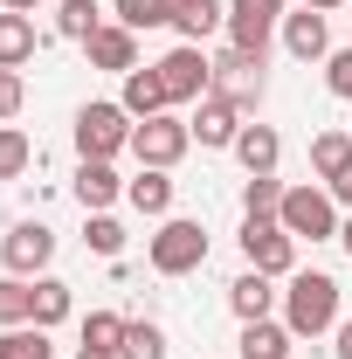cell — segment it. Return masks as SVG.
<instances>
[{
    "mask_svg": "<svg viewBox=\"0 0 352 359\" xmlns=\"http://www.w3.org/2000/svg\"><path fill=\"white\" fill-rule=\"evenodd\" d=\"M283 283H290V290H283V325H290L297 339L339 332V276H325V269H290Z\"/></svg>",
    "mask_w": 352,
    "mask_h": 359,
    "instance_id": "1",
    "label": "cell"
},
{
    "mask_svg": "<svg viewBox=\"0 0 352 359\" xmlns=\"http://www.w3.org/2000/svg\"><path fill=\"white\" fill-rule=\"evenodd\" d=\"M145 263L159 269V276H194V269L208 263V228L194 222V215H166L159 235L145 242Z\"/></svg>",
    "mask_w": 352,
    "mask_h": 359,
    "instance_id": "2",
    "label": "cell"
},
{
    "mask_svg": "<svg viewBox=\"0 0 352 359\" xmlns=\"http://www.w3.org/2000/svg\"><path fill=\"white\" fill-rule=\"evenodd\" d=\"M276 222L290 228L297 242H339V222H346V215H339V201H332L325 187H311V180H304V187H283Z\"/></svg>",
    "mask_w": 352,
    "mask_h": 359,
    "instance_id": "3",
    "label": "cell"
},
{
    "mask_svg": "<svg viewBox=\"0 0 352 359\" xmlns=\"http://www.w3.org/2000/svg\"><path fill=\"white\" fill-rule=\"evenodd\" d=\"M152 69H159V83H166V97H173V111L180 104H201V97L215 90V55H208L201 42H173Z\"/></svg>",
    "mask_w": 352,
    "mask_h": 359,
    "instance_id": "4",
    "label": "cell"
},
{
    "mask_svg": "<svg viewBox=\"0 0 352 359\" xmlns=\"http://www.w3.org/2000/svg\"><path fill=\"white\" fill-rule=\"evenodd\" d=\"M187 152H194V125H187L180 111H159V118L132 125V159H138V166H159V173H173Z\"/></svg>",
    "mask_w": 352,
    "mask_h": 359,
    "instance_id": "5",
    "label": "cell"
},
{
    "mask_svg": "<svg viewBox=\"0 0 352 359\" xmlns=\"http://www.w3.org/2000/svg\"><path fill=\"white\" fill-rule=\"evenodd\" d=\"M132 111L125 104H83L76 111V152L83 159H118V152H132Z\"/></svg>",
    "mask_w": 352,
    "mask_h": 359,
    "instance_id": "6",
    "label": "cell"
},
{
    "mask_svg": "<svg viewBox=\"0 0 352 359\" xmlns=\"http://www.w3.org/2000/svg\"><path fill=\"white\" fill-rule=\"evenodd\" d=\"M242 256H249V269H263V276H290L297 269V235L276 222V215H242Z\"/></svg>",
    "mask_w": 352,
    "mask_h": 359,
    "instance_id": "7",
    "label": "cell"
},
{
    "mask_svg": "<svg viewBox=\"0 0 352 359\" xmlns=\"http://www.w3.org/2000/svg\"><path fill=\"white\" fill-rule=\"evenodd\" d=\"M215 97H228L242 118H256V111H263V55L221 48L215 55Z\"/></svg>",
    "mask_w": 352,
    "mask_h": 359,
    "instance_id": "8",
    "label": "cell"
},
{
    "mask_svg": "<svg viewBox=\"0 0 352 359\" xmlns=\"http://www.w3.org/2000/svg\"><path fill=\"white\" fill-rule=\"evenodd\" d=\"M0 263H7V276H48V263H55L48 222H14L0 235Z\"/></svg>",
    "mask_w": 352,
    "mask_h": 359,
    "instance_id": "9",
    "label": "cell"
},
{
    "mask_svg": "<svg viewBox=\"0 0 352 359\" xmlns=\"http://www.w3.org/2000/svg\"><path fill=\"white\" fill-rule=\"evenodd\" d=\"M283 48H290V62H325V55H332V14L290 7V14H283Z\"/></svg>",
    "mask_w": 352,
    "mask_h": 359,
    "instance_id": "10",
    "label": "cell"
},
{
    "mask_svg": "<svg viewBox=\"0 0 352 359\" xmlns=\"http://www.w3.org/2000/svg\"><path fill=\"white\" fill-rule=\"evenodd\" d=\"M187 125H194V145H208V152H228V145L242 138V125H249V118H242L228 97H215V90H208V97L194 104V118H187Z\"/></svg>",
    "mask_w": 352,
    "mask_h": 359,
    "instance_id": "11",
    "label": "cell"
},
{
    "mask_svg": "<svg viewBox=\"0 0 352 359\" xmlns=\"http://www.w3.org/2000/svg\"><path fill=\"white\" fill-rule=\"evenodd\" d=\"M125 187H132V180H118L111 159H83L76 180H69V194H76V208H83V215H111V201H125Z\"/></svg>",
    "mask_w": 352,
    "mask_h": 359,
    "instance_id": "12",
    "label": "cell"
},
{
    "mask_svg": "<svg viewBox=\"0 0 352 359\" xmlns=\"http://www.w3.org/2000/svg\"><path fill=\"white\" fill-rule=\"evenodd\" d=\"M83 55H90V69H111V76H132L138 69V35L125 28V21H104L97 35L83 42Z\"/></svg>",
    "mask_w": 352,
    "mask_h": 359,
    "instance_id": "13",
    "label": "cell"
},
{
    "mask_svg": "<svg viewBox=\"0 0 352 359\" xmlns=\"http://www.w3.org/2000/svg\"><path fill=\"white\" fill-rule=\"evenodd\" d=\"M283 21L263 14V7H249V0H228V48H242V55H263L269 62V35H276Z\"/></svg>",
    "mask_w": 352,
    "mask_h": 359,
    "instance_id": "14",
    "label": "cell"
},
{
    "mask_svg": "<svg viewBox=\"0 0 352 359\" xmlns=\"http://www.w3.org/2000/svg\"><path fill=\"white\" fill-rule=\"evenodd\" d=\"M228 152L242 159V173H249V180H256V173H276V166H283V132L256 118V125H242V138H235Z\"/></svg>",
    "mask_w": 352,
    "mask_h": 359,
    "instance_id": "15",
    "label": "cell"
},
{
    "mask_svg": "<svg viewBox=\"0 0 352 359\" xmlns=\"http://www.w3.org/2000/svg\"><path fill=\"white\" fill-rule=\"evenodd\" d=\"M276 297H283V290H276V276H263V269H242V276L228 283V311L242 318V325L269 318V311H276Z\"/></svg>",
    "mask_w": 352,
    "mask_h": 359,
    "instance_id": "16",
    "label": "cell"
},
{
    "mask_svg": "<svg viewBox=\"0 0 352 359\" xmlns=\"http://www.w3.org/2000/svg\"><path fill=\"white\" fill-rule=\"evenodd\" d=\"M118 104L132 111L138 125H145V118H159V111H173V97H166V83H159V69H152V62L125 76V90H118Z\"/></svg>",
    "mask_w": 352,
    "mask_h": 359,
    "instance_id": "17",
    "label": "cell"
},
{
    "mask_svg": "<svg viewBox=\"0 0 352 359\" xmlns=\"http://www.w3.org/2000/svg\"><path fill=\"white\" fill-rule=\"evenodd\" d=\"M297 353V332L283 325V318H256V325H242V353L235 359H290Z\"/></svg>",
    "mask_w": 352,
    "mask_h": 359,
    "instance_id": "18",
    "label": "cell"
},
{
    "mask_svg": "<svg viewBox=\"0 0 352 359\" xmlns=\"http://www.w3.org/2000/svg\"><path fill=\"white\" fill-rule=\"evenodd\" d=\"M35 48H42L35 14H7V7H0V69H28V62H35Z\"/></svg>",
    "mask_w": 352,
    "mask_h": 359,
    "instance_id": "19",
    "label": "cell"
},
{
    "mask_svg": "<svg viewBox=\"0 0 352 359\" xmlns=\"http://www.w3.org/2000/svg\"><path fill=\"white\" fill-rule=\"evenodd\" d=\"M215 28H228V7L221 0H173V35L180 42H208Z\"/></svg>",
    "mask_w": 352,
    "mask_h": 359,
    "instance_id": "20",
    "label": "cell"
},
{
    "mask_svg": "<svg viewBox=\"0 0 352 359\" xmlns=\"http://www.w3.org/2000/svg\"><path fill=\"white\" fill-rule=\"evenodd\" d=\"M125 201H132L138 215H173V173H159V166H138V180L125 187Z\"/></svg>",
    "mask_w": 352,
    "mask_h": 359,
    "instance_id": "21",
    "label": "cell"
},
{
    "mask_svg": "<svg viewBox=\"0 0 352 359\" xmlns=\"http://www.w3.org/2000/svg\"><path fill=\"white\" fill-rule=\"evenodd\" d=\"M352 166V132H318L311 138V180L325 187V180H339Z\"/></svg>",
    "mask_w": 352,
    "mask_h": 359,
    "instance_id": "22",
    "label": "cell"
},
{
    "mask_svg": "<svg viewBox=\"0 0 352 359\" xmlns=\"http://www.w3.org/2000/svg\"><path fill=\"white\" fill-rule=\"evenodd\" d=\"M69 311H76L69 283H62V276H35V325H42V332H55Z\"/></svg>",
    "mask_w": 352,
    "mask_h": 359,
    "instance_id": "23",
    "label": "cell"
},
{
    "mask_svg": "<svg viewBox=\"0 0 352 359\" xmlns=\"http://www.w3.org/2000/svg\"><path fill=\"white\" fill-rule=\"evenodd\" d=\"M97 28H104L97 0H55V35H62V42H90Z\"/></svg>",
    "mask_w": 352,
    "mask_h": 359,
    "instance_id": "24",
    "label": "cell"
},
{
    "mask_svg": "<svg viewBox=\"0 0 352 359\" xmlns=\"http://www.w3.org/2000/svg\"><path fill=\"white\" fill-rule=\"evenodd\" d=\"M7 325H35V283L28 276H0V332Z\"/></svg>",
    "mask_w": 352,
    "mask_h": 359,
    "instance_id": "25",
    "label": "cell"
},
{
    "mask_svg": "<svg viewBox=\"0 0 352 359\" xmlns=\"http://www.w3.org/2000/svg\"><path fill=\"white\" fill-rule=\"evenodd\" d=\"M0 359H55V346H48L42 325H7L0 332Z\"/></svg>",
    "mask_w": 352,
    "mask_h": 359,
    "instance_id": "26",
    "label": "cell"
},
{
    "mask_svg": "<svg viewBox=\"0 0 352 359\" xmlns=\"http://www.w3.org/2000/svg\"><path fill=\"white\" fill-rule=\"evenodd\" d=\"M83 249L104 256V263H118V256H125V228H118V215H90V222H83Z\"/></svg>",
    "mask_w": 352,
    "mask_h": 359,
    "instance_id": "27",
    "label": "cell"
},
{
    "mask_svg": "<svg viewBox=\"0 0 352 359\" xmlns=\"http://www.w3.org/2000/svg\"><path fill=\"white\" fill-rule=\"evenodd\" d=\"M118 359H166V332H159L152 318H132V325H125V346H118Z\"/></svg>",
    "mask_w": 352,
    "mask_h": 359,
    "instance_id": "28",
    "label": "cell"
},
{
    "mask_svg": "<svg viewBox=\"0 0 352 359\" xmlns=\"http://www.w3.org/2000/svg\"><path fill=\"white\" fill-rule=\"evenodd\" d=\"M118 21L145 35V28H173V0H118Z\"/></svg>",
    "mask_w": 352,
    "mask_h": 359,
    "instance_id": "29",
    "label": "cell"
},
{
    "mask_svg": "<svg viewBox=\"0 0 352 359\" xmlns=\"http://www.w3.org/2000/svg\"><path fill=\"white\" fill-rule=\"evenodd\" d=\"M35 166V145H28V132L21 125H0V180H21Z\"/></svg>",
    "mask_w": 352,
    "mask_h": 359,
    "instance_id": "30",
    "label": "cell"
},
{
    "mask_svg": "<svg viewBox=\"0 0 352 359\" xmlns=\"http://www.w3.org/2000/svg\"><path fill=\"white\" fill-rule=\"evenodd\" d=\"M125 325H132V318H118V311H90L83 318V346L90 353H118V346H125Z\"/></svg>",
    "mask_w": 352,
    "mask_h": 359,
    "instance_id": "31",
    "label": "cell"
},
{
    "mask_svg": "<svg viewBox=\"0 0 352 359\" xmlns=\"http://www.w3.org/2000/svg\"><path fill=\"white\" fill-rule=\"evenodd\" d=\"M276 208H283V180L276 173L242 180V215H276Z\"/></svg>",
    "mask_w": 352,
    "mask_h": 359,
    "instance_id": "32",
    "label": "cell"
},
{
    "mask_svg": "<svg viewBox=\"0 0 352 359\" xmlns=\"http://www.w3.org/2000/svg\"><path fill=\"white\" fill-rule=\"evenodd\" d=\"M21 104H28L21 69H0V125H14V118H21Z\"/></svg>",
    "mask_w": 352,
    "mask_h": 359,
    "instance_id": "33",
    "label": "cell"
},
{
    "mask_svg": "<svg viewBox=\"0 0 352 359\" xmlns=\"http://www.w3.org/2000/svg\"><path fill=\"white\" fill-rule=\"evenodd\" d=\"M325 83H332V97L352 104V48H332V55H325Z\"/></svg>",
    "mask_w": 352,
    "mask_h": 359,
    "instance_id": "34",
    "label": "cell"
},
{
    "mask_svg": "<svg viewBox=\"0 0 352 359\" xmlns=\"http://www.w3.org/2000/svg\"><path fill=\"white\" fill-rule=\"evenodd\" d=\"M325 194H332V201H339V208H346V215H352V166H346V173H339V180H325Z\"/></svg>",
    "mask_w": 352,
    "mask_h": 359,
    "instance_id": "35",
    "label": "cell"
},
{
    "mask_svg": "<svg viewBox=\"0 0 352 359\" xmlns=\"http://www.w3.org/2000/svg\"><path fill=\"white\" fill-rule=\"evenodd\" d=\"M339 346H332V359H352V318H339V332H332Z\"/></svg>",
    "mask_w": 352,
    "mask_h": 359,
    "instance_id": "36",
    "label": "cell"
},
{
    "mask_svg": "<svg viewBox=\"0 0 352 359\" xmlns=\"http://www.w3.org/2000/svg\"><path fill=\"white\" fill-rule=\"evenodd\" d=\"M249 7H263V14H276V21L290 14V0H249Z\"/></svg>",
    "mask_w": 352,
    "mask_h": 359,
    "instance_id": "37",
    "label": "cell"
},
{
    "mask_svg": "<svg viewBox=\"0 0 352 359\" xmlns=\"http://www.w3.org/2000/svg\"><path fill=\"white\" fill-rule=\"evenodd\" d=\"M0 7H7V14H35L42 0H0Z\"/></svg>",
    "mask_w": 352,
    "mask_h": 359,
    "instance_id": "38",
    "label": "cell"
},
{
    "mask_svg": "<svg viewBox=\"0 0 352 359\" xmlns=\"http://www.w3.org/2000/svg\"><path fill=\"white\" fill-rule=\"evenodd\" d=\"M304 7H318V14H339V7H346V0H304Z\"/></svg>",
    "mask_w": 352,
    "mask_h": 359,
    "instance_id": "39",
    "label": "cell"
},
{
    "mask_svg": "<svg viewBox=\"0 0 352 359\" xmlns=\"http://www.w3.org/2000/svg\"><path fill=\"white\" fill-rule=\"evenodd\" d=\"M339 242H346V256H352V215H346V222H339Z\"/></svg>",
    "mask_w": 352,
    "mask_h": 359,
    "instance_id": "40",
    "label": "cell"
},
{
    "mask_svg": "<svg viewBox=\"0 0 352 359\" xmlns=\"http://www.w3.org/2000/svg\"><path fill=\"white\" fill-rule=\"evenodd\" d=\"M76 359H118V353H90V346H76Z\"/></svg>",
    "mask_w": 352,
    "mask_h": 359,
    "instance_id": "41",
    "label": "cell"
},
{
    "mask_svg": "<svg viewBox=\"0 0 352 359\" xmlns=\"http://www.w3.org/2000/svg\"><path fill=\"white\" fill-rule=\"evenodd\" d=\"M346 14H352V0H346Z\"/></svg>",
    "mask_w": 352,
    "mask_h": 359,
    "instance_id": "42",
    "label": "cell"
}]
</instances>
